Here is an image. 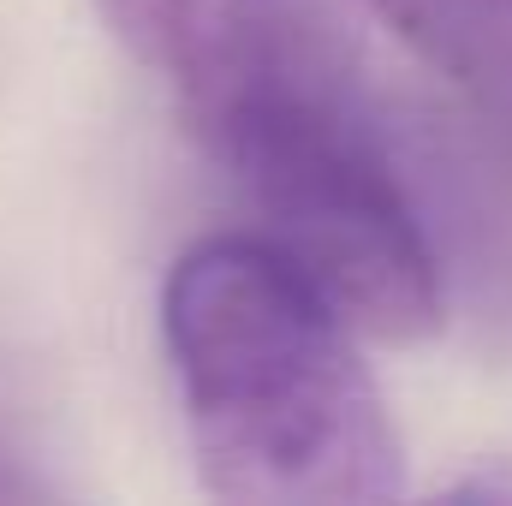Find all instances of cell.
<instances>
[{
	"mask_svg": "<svg viewBox=\"0 0 512 506\" xmlns=\"http://www.w3.org/2000/svg\"><path fill=\"white\" fill-rule=\"evenodd\" d=\"M197 477L245 506H364L405 483L376 376L328 298L256 233L197 239L161 292Z\"/></svg>",
	"mask_w": 512,
	"mask_h": 506,
	"instance_id": "obj_1",
	"label": "cell"
},
{
	"mask_svg": "<svg viewBox=\"0 0 512 506\" xmlns=\"http://www.w3.org/2000/svg\"><path fill=\"white\" fill-rule=\"evenodd\" d=\"M256 239L370 340H429L447 322V256L405 173L393 114L364 90L251 96L197 120Z\"/></svg>",
	"mask_w": 512,
	"mask_h": 506,
	"instance_id": "obj_2",
	"label": "cell"
},
{
	"mask_svg": "<svg viewBox=\"0 0 512 506\" xmlns=\"http://www.w3.org/2000/svg\"><path fill=\"white\" fill-rule=\"evenodd\" d=\"M96 12L173 84L191 126L251 96L364 90L340 0H96Z\"/></svg>",
	"mask_w": 512,
	"mask_h": 506,
	"instance_id": "obj_3",
	"label": "cell"
},
{
	"mask_svg": "<svg viewBox=\"0 0 512 506\" xmlns=\"http://www.w3.org/2000/svg\"><path fill=\"white\" fill-rule=\"evenodd\" d=\"M453 90L495 143L512 149V0H364Z\"/></svg>",
	"mask_w": 512,
	"mask_h": 506,
	"instance_id": "obj_4",
	"label": "cell"
},
{
	"mask_svg": "<svg viewBox=\"0 0 512 506\" xmlns=\"http://www.w3.org/2000/svg\"><path fill=\"white\" fill-rule=\"evenodd\" d=\"M459 495H483V501H512V471H501V477H477V483H459Z\"/></svg>",
	"mask_w": 512,
	"mask_h": 506,
	"instance_id": "obj_5",
	"label": "cell"
}]
</instances>
